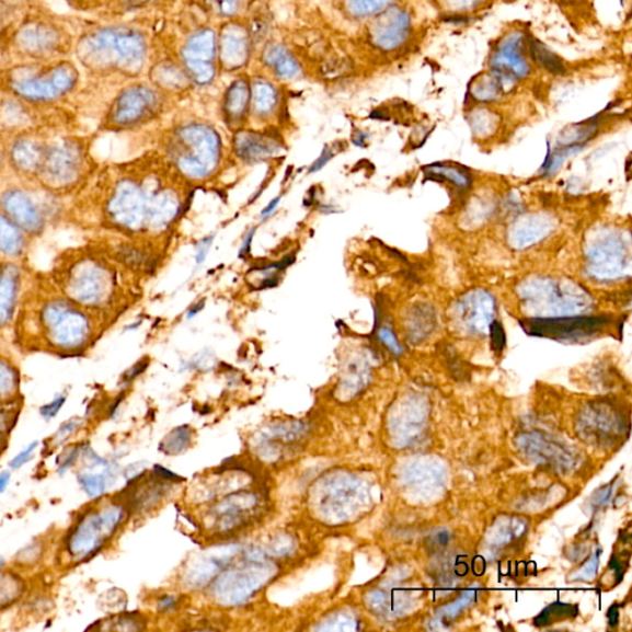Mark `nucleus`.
I'll return each mask as SVG.
<instances>
[{
	"instance_id": "nucleus-1",
	"label": "nucleus",
	"mask_w": 632,
	"mask_h": 632,
	"mask_svg": "<svg viewBox=\"0 0 632 632\" xmlns=\"http://www.w3.org/2000/svg\"><path fill=\"white\" fill-rule=\"evenodd\" d=\"M143 38L134 27L76 14L73 60L82 73L81 91H93L118 76L140 71Z\"/></svg>"
},
{
	"instance_id": "nucleus-2",
	"label": "nucleus",
	"mask_w": 632,
	"mask_h": 632,
	"mask_svg": "<svg viewBox=\"0 0 632 632\" xmlns=\"http://www.w3.org/2000/svg\"><path fill=\"white\" fill-rule=\"evenodd\" d=\"M74 42L76 15L56 12L45 0H25L22 11L0 32L2 67L71 58Z\"/></svg>"
},
{
	"instance_id": "nucleus-3",
	"label": "nucleus",
	"mask_w": 632,
	"mask_h": 632,
	"mask_svg": "<svg viewBox=\"0 0 632 632\" xmlns=\"http://www.w3.org/2000/svg\"><path fill=\"white\" fill-rule=\"evenodd\" d=\"M81 85L82 73L72 57L0 67V94L44 108L71 110Z\"/></svg>"
},
{
	"instance_id": "nucleus-4",
	"label": "nucleus",
	"mask_w": 632,
	"mask_h": 632,
	"mask_svg": "<svg viewBox=\"0 0 632 632\" xmlns=\"http://www.w3.org/2000/svg\"><path fill=\"white\" fill-rule=\"evenodd\" d=\"M177 211L179 202L170 194L149 197L130 181L118 184L108 203L111 219L129 230H140L146 226L162 228L177 216Z\"/></svg>"
},
{
	"instance_id": "nucleus-5",
	"label": "nucleus",
	"mask_w": 632,
	"mask_h": 632,
	"mask_svg": "<svg viewBox=\"0 0 632 632\" xmlns=\"http://www.w3.org/2000/svg\"><path fill=\"white\" fill-rule=\"evenodd\" d=\"M519 295L535 318L579 315L591 306L587 291L572 280L535 277L521 285Z\"/></svg>"
},
{
	"instance_id": "nucleus-6",
	"label": "nucleus",
	"mask_w": 632,
	"mask_h": 632,
	"mask_svg": "<svg viewBox=\"0 0 632 632\" xmlns=\"http://www.w3.org/2000/svg\"><path fill=\"white\" fill-rule=\"evenodd\" d=\"M125 518L124 505L106 503L81 515L68 532L66 550L76 561L87 560L104 548Z\"/></svg>"
},
{
	"instance_id": "nucleus-7",
	"label": "nucleus",
	"mask_w": 632,
	"mask_h": 632,
	"mask_svg": "<svg viewBox=\"0 0 632 632\" xmlns=\"http://www.w3.org/2000/svg\"><path fill=\"white\" fill-rule=\"evenodd\" d=\"M70 299L46 301L38 315L48 344L62 352H78L90 342L92 325L89 315Z\"/></svg>"
},
{
	"instance_id": "nucleus-8",
	"label": "nucleus",
	"mask_w": 632,
	"mask_h": 632,
	"mask_svg": "<svg viewBox=\"0 0 632 632\" xmlns=\"http://www.w3.org/2000/svg\"><path fill=\"white\" fill-rule=\"evenodd\" d=\"M311 498L320 519L343 522L354 517L365 498L363 482L349 474L330 473L315 483Z\"/></svg>"
},
{
	"instance_id": "nucleus-9",
	"label": "nucleus",
	"mask_w": 632,
	"mask_h": 632,
	"mask_svg": "<svg viewBox=\"0 0 632 632\" xmlns=\"http://www.w3.org/2000/svg\"><path fill=\"white\" fill-rule=\"evenodd\" d=\"M174 159L181 172L192 179H204L216 170L220 158L218 135L202 126H189L179 135Z\"/></svg>"
},
{
	"instance_id": "nucleus-10",
	"label": "nucleus",
	"mask_w": 632,
	"mask_h": 632,
	"mask_svg": "<svg viewBox=\"0 0 632 632\" xmlns=\"http://www.w3.org/2000/svg\"><path fill=\"white\" fill-rule=\"evenodd\" d=\"M248 560L244 565L221 573L214 583V596L221 605H242L277 575V568L271 562Z\"/></svg>"
},
{
	"instance_id": "nucleus-11",
	"label": "nucleus",
	"mask_w": 632,
	"mask_h": 632,
	"mask_svg": "<svg viewBox=\"0 0 632 632\" xmlns=\"http://www.w3.org/2000/svg\"><path fill=\"white\" fill-rule=\"evenodd\" d=\"M0 209L26 235H38L50 217V202L44 194L24 187H9L0 194Z\"/></svg>"
},
{
	"instance_id": "nucleus-12",
	"label": "nucleus",
	"mask_w": 632,
	"mask_h": 632,
	"mask_svg": "<svg viewBox=\"0 0 632 632\" xmlns=\"http://www.w3.org/2000/svg\"><path fill=\"white\" fill-rule=\"evenodd\" d=\"M630 252L620 233L605 231L587 250V271L600 281L618 280L629 274Z\"/></svg>"
},
{
	"instance_id": "nucleus-13",
	"label": "nucleus",
	"mask_w": 632,
	"mask_h": 632,
	"mask_svg": "<svg viewBox=\"0 0 632 632\" xmlns=\"http://www.w3.org/2000/svg\"><path fill=\"white\" fill-rule=\"evenodd\" d=\"M113 279L108 271L95 261L77 262L67 272L65 290L76 304L101 307L111 296Z\"/></svg>"
},
{
	"instance_id": "nucleus-14",
	"label": "nucleus",
	"mask_w": 632,
	"mask_h": 632,
	"mask_svg": "<svg viewBox=\"0 0 632 632\" xmlns=\"http://www.w3.org/2000/svg\"><path fill=\"white\" fill-rule=\"evenodd\" d=\"M609 324L607 317L568 315L524 320L521 326L533 336L579 340L599 334Z\"/></svg>"
},
{
	"instance_id": "nucleus-15",
	"label": "nucleus",
	"mask_w": 632,
	"mask_h": 632,
	"mask_svg": "<svg viewBox=\"0 0 632 632\" xmlns=\"http://www.w3.org/2000/svg\"><path fill=\"white\" fill-rule=\"evenodd\" d=\"M154 99L148 89L131 85L123 90L108 106L103 126L108 129H128L148 119L154 108Z\"/></svg>"
},
{
	"instance_id": "nucleus-16",
	"label": "nucleus",
	"mask_w": 632,
	"mask_h": 632,
	"mask_svg": "<svg viewBox=\"0 0 632 632\" xmlns=\"http://www.w3.org/2000/svg\"><path fill=\"white\" fill-rule=\"evenodd\" d=\"M497 304L489 291L472 290L457 304L455 314L457 323L467 332L483 335L489 332L495 319Z\"/></svg>"
},
{
	"instance_id": "nucleus-17",
	"label": "nucleus",
	"mask_w": 632,
	"mask_h": 632,
	"mask_svg": "<svg viewBox=\"0 0 632 632\" xmlns=\"http://www.w3.org/2000/svg\"><path fill=\"white\" fill-rule=\"evenodd\" d=\"M258 499L255 493L242 492L229 495L212 510L216 527L221 532H231L246 524L250 515L255 514Z\"/></svg>"
},
{
	"instance_id": "nucleus-18",
	"label": "nucleus",
	"mask_w": 632,
	"mask_h": 632,
	"mask_svg": "<svg viewBox=\"0 0 632 632\" xmlns=\"http://www.w3.org/2000/svg\"><path fill=\"white\" fill-rule=\"evenodd\" d=\"M81 455L83 464L77 473L78 483L91 498H99L115 481L114 467L89 447Z\"/></svg>"
},
{
	"instance_id": "nucleus-19",
	"label": "nucleus",
	"mask_w": 632,
	"mask_h": 632,
	"mask_svg": "<svg viewBox=\"0 0 632 632\" xmlns=\"http://www.w3.org/2000/svg\"><path fill=\"white\" fill-rule=\"evenodd\" d=\"M556 222L547 212H532L520 217L509 230V242L515 249L522 250L539 244L547 239Z\"/></svg>"
},
{
	"instance_id": "nucleus-20",
	"label": "nucleus",
	"mask_w": 632,
	"mask_h": 632,
	"mask_svg": "<svg viewBox=\"0 0 632 632\" xmlns=\"http://www.w3.org/2000/svg\"><path fill=\"white\" fill-rule=\"evenodd\" d=\"M22 272L15 264L0 265V329L11 324L21 298Z\"/></svg>"
},
{
	"instance_id": "nucleus-21",
	"label": "nucleus",
	"mask_w": 632,
	"mask_h": 632,
	"mask_svg": "<svg viewBox=\"0 0 632 632\" xmlns=\"http://www.w3.org/2000/svg\"><path fill=\"white\" fill-rule=\"evenodd\" d=\"M410 16L403 11L392 9L391 12L379 19L374 31L375 42L384 50H392V48L401 46L405 42L407 34H410Z\"/></svg>"
},
{
	"instance_id": "nucleus-22",
	"label": "nucleus",
	"mask_w": 632,
	"mask_h": 632,
	"mask_svg": "<svg viewBox=\"0 0 632 632\" xmlns=\"http://www.w3.org/2000/svg\"><path fill=\"white\" fill-rule=\"evenodd\" d=\"M519 446L527 456L541 463L566 469V467H570L575 462L572 460L571 453L566 452L563 447L548 441L544 437L538 434L524 435Z\"/></svg>"
},
{
	"instance_id": "nucleus-23",
	"label": "nucleus",
	"mask_w": 632,
	"mask_h": 632,
	"mask_svg": "<svg viewBox=\"0 0 632 632\" xmlns=\"http://www.w3.org/2000/svg\"><path fill=\"white\" fill-rule=\"evenodd\" d=\"M233 146L239 158L248 163L266 161L280 152V145L276 140L255 133H240Z\"/></svg>"
},
{
	"instance_id": "nucleus-24",
	"label": "nucleus",
	"mask_w": 632,
	"mask_h": 632,
	"mask_svg": "<svg viewBox=\"0 0 632 632\" xmlns=\"http://www.w3.org/2000/svg\"><path fill=\"white\" fill-rule=\"evenodd\" d=\"M493 66L498 71L512 73L515 77H524L529 72V66L524 60L520 51V37L513 35L507 42L503 43L497 55L493 60Z\"/></svg>"
},
{
	"instance_id": "nucleus-25",
	"label": "nucleus",
	"mask_w": 632,
	"mask_h": 632,
	"mask_svg": "<svg viewBox=\"0 0 632 632\" xmlns=\"http://www.w3.org/2000/svg\"><path fill=\"white\" fill-rule=\"evenodd\" d=\"M26 233L0 211V257H21L26 249Z\"/></svg>"
},
{
	"instance_id": "nucleus-26",
	"label": "nucleus",
	"mask_w": 632,
	"mask_h": 632,
	"mask_svg": "<svg viewBox=\"0 0 632 632\" xmlns=\"http://www.w3.org/2000/svg\"><path fill=\"white\" fill-rule=\"evenodd\" d=\"M424 171L426 174H429V176H434L433 180L440 179L443 181H449L453 186L459 188H470L472 184L469 173L461 168L450 166V164H430V166L425 168Z\"/></svg>"
},
{
	"instance_id": "nucleus-27",
	"label": "nucleus",
	"mask_w": 632,
	"mask_h": 632,
	"mask_svg": "<svg viewBox=\"0 0 632 632\" xmlns=\"http://www.w3.org/2000/svg\"><path fill=\"white\" fill-rule=\"evenodd\" d=\"M24 583L11 573L0 575V609L13 605L23 595Z\"/></svg>"
},
{
	"instance_id": "nucleus-28",
	"label": "nucleus",
	"mask_w": 632,
	"mask_h": 632,
	"mask_svg": "<svg viewBox=\"0 0 632 632\" xmlns=\"http://www.w3.org/2000/svg\"><path fill=\"white\" fill-rule=\"evenodd\" d=\"M189 426L176 427L161 444V450L168 455H179L186 451L192 440Z\"/></svg>"
},
{
	"instance_id": "nucleus-29",
	"label": "nucleus",
	"mask_w": 632,
	"mask_h": 632,
	"mask_svg": "<svg viewBox=\"0 0 632 632\" xmlns=\"http://www.w3.org/2000/svg\"><path fill=\"white\" fill-rule=\"evenodd\" d=\"M531 53L535 61L541 64L544 68H547L548 71L552 73H562L565 71V67H563L559 58L542 45L532 43Z\"/></svg>"
},
{
	"instance_id": "nucleus-30",
	"label": "nucleus",
	"mask_w": 632,
	"mask_h": 632,
	"mask_svg": "<svg viewBox=\"0 0 632 632\" xmlns=\"http://www.w3.org/2000/svg\"><path fill=\"white\" fill-rule=\"evenodd\" d=\"M19 376L15 369L8 363L0 359V400L16 391Z\"/></svg>"
},
{
	"instance_id": "nucleus-31",
	"label": "nucleus",
	"mask_w": 632,
	"mask_h": 632,
	"mask_svg": "<svg viewBox=\"0 0 632 632\" xmlns=\"http://www.w3.org/2000/svg\"><path fill=\"white\" fill-rule=\"evenodd\" d=\"M434 313L433 310H427L426 307L415 308L414 317L411 320L412 333H416L417 328H422V336L430 333V329L434 326Z\"/></svg>"
},
{
	"instance_id": "nucleus-32",
	"label": "nucleus",
	"mask_w": 632,
	"mask_h": 632,
	"mask_svg": "<svg viewBox=\"0 0 632 632\" xmlns=\"http://www.w3.org/2000/svg\"><path fill=\"white\" fill-rule=\"evenodd\" d=\"M576 614H577L576 607H572L568 605H555L542 611V614L537 620H535V624L544 627L547 625V621L552 616H555V618H559V620H561L575 617Z\"/></svg>"
},
{
	"instance_id": "nucleus-33",
	"label": "nucleus",
	"mask_w": 632,
	"mask_h": 632,
	"mask_svg": "<svg viewBox=\"0 0 632 632\" xmlns=\"http://www.w3.org/2000/svg\"><path fill=\"white\" fill-rule=\"evenodd\" d=\"M24 3L25 0H0V32L22 11Z\"/></svg>"
},
{
	"instance_id": "nucleus-34",
	"label": "nucleus",
	"mask_w": 632,
	"mask_h": 632,
	"mask_svg": "<svg viewBox=\"0 0 632 632\" xmlns=\"http://www.w3.org/2000/svg\"><path fill=\"white\" fill-rule=\"evenodd\" d=\"M319 630H355L356 629V621L353 618L347 617L346 614H335L330 616L322 622L318 628Z\"/></svg>"
},
{
	"instance_id": "nucleus-35",
	"label": "nucleus",
	"mask_w": 632,
	"mask_h": 632,
	"mask_svg": "<svg viewBox=\"0 0 632 632\" xmlns=\"http://www.w3.org/2000/svg\"><path fill=\"white\" fill-rule=\"evenodd\" d=\"M475 597V590L464 593L461 598L453 601V605L444 607L439 612L447 618H455L460 611L471 605Z\"/></svg>"
},
{
	"instance_id": "nucleus-36",
	"label": "nucleus",
	"mask_w": 632,
	"mask_h": 632,
	"mask_svg": "<svg viewBox=\"0 0 632 632\" xmlns=\"http://www.w3.org/2000/svg\"><path fill=\"white\" fill-rule=\"evenodd\" d=\"M391 2L392 0H354V8L357 14L368 15Z\"/></svg>"
},
{
	"instance_id": "nucleus-37",
	"label": "nucleus",
	"mask_w": 632,
	"mask_h": 632,
	"mask_svg": "<svg viewBox=\"0 0 632 632\" xmlns=\"http://www.w3.org/2000/svg\"><path fill=\"white\" fill-rule=\"evenodd\" d=\"M378 338L395 355H401L403 348L393 333V330L388 326H382L378 330Z\"/></svg>"
},
{
	"instance_id": "nucleus-38",
	"label": "nucleus",
	"mask_w": 632,
	"mask_h": 632,
	"mask_svg": "<svg viewBox=\"0 0 632 632\" xmlns=\"http://www.w3.org/2000/svg\"><path fill=\"white\" fill-rule=\"evenodd\" d=\"M66 403L65 397H58L55 401L50 404H46L42 407L41 414L46 421H51L54 417L62 410L64 404Z\"/></svg>"
},
{
	"instance_id": "nucleus-39",
	"label": "nucleus",
	"mask_w": 632,
	"mask_h": 632,
	"mask_svg": "<svg viewBox=\"0 0 632 632\" xmlns=\"http://www.w3.org/2000/svg\"><path fill=\"white\" fill-rule=\"evenodd\" d=\"M37 441L28 445L24 451L14 457V460L9 466H11L13 470L21 469V467H23L28 460L32 459L35 450L37 449Z\"/></svg>"
},
{
	"instance_id": "nucleus-40",
	"label": "nucleus",
	"mask_w": 632,
	"mask_h": 632,
	"mask_svg": "<svg viewBox=\"0 0 632 632\" xmlns=\"http://www.w3.org/2000/svg\"><path fill=\"white\" fill-rule=\"evenodd\" d=\"M490 330L493 342V348L495 349V352H502V349L505 346V334L502 324L495 322L494 320Z\"/></svg>"
},
{
	"instance_id": "nucleus-41",
	"label": "nucleus",
	"mask_w": 632,
	"mask_h": 632,
	"mask_svg": "<svg viewBox=\"0 0 632 632\" xmlns=\"http://www.w3.org/2000/svg\"><path fill=\"white\" fill-rule=\"evenodd\" d=\"M212 241L214 237H208L206 239H203L197 245L196 261L198 266L204 264V261H206L209 254V250L212 245Z\"/></svg>"
},
{
	"instance_id": "nucleus-42",
	"label": "nucleus",
	"mask_w": 632,
	"mask_h": 632,
	"mask_svg": "<svg viewBox=\"0 0 632 632\" xmlns=\"http://www.w3.org/2000/svg\"><path fill=\"white\" fill-rule=\"evenodd\" d=\"M333 156H334L333 150L325 148L322 154H320V158L313 164H311L309 173H315L324 169L326 166V163L333 159Z\"/></svg>"
},
{
	"instance_id": "nucleus-43",
	"label": "nucleus",
	"mask_w": 632,
	"mask_h": 632,
	"mask_svg": "<svg viewBox=\"0 0 632 632\" xmlns=\"http://www.w3.org/2000/svg\"><path fill=\"white\" fill-rule=\"evenodd\" d=\"M81 421L72 420L71 422L66 423L60 430L55 436V439L58 441H62L66 437L70 436L72 433L77 430V427L80 426Z\"/></svg>"
},
{
	"instance_id": "nucleus-44",
	"label": "nucleus",
	"mask_w": 632,
	"mask_h": 632,
	"mask_svg": "<svg viewBox=\"0 0 632 632\" xmlns=\"http://www.w3.org/2000/svg\"><path fill=\"white\" fill-rule=\"evenodd\" d=\"M597 566H598V559L596 556H593L590 559V561L587 563V565L585 566V568H582V571L579 572L581 573L579 577L586 578V579H590V578L595 577Z\"/></svg>"
},
{
	"instance_id": "nucleus-45",
	"label": "nucleus",
	"mask_w": 632,
	"mask_h": 632,
	"mask_svg": "<svg viewBox=\"0 0 632 632\" xmlns=\"http://www.w3.org/2000/svg\"><path fill=\"white\" fill-rule=\"evenodd\" d=\"M256 229H252L244 241H242L241 249L239 251L240 258H246L251 252L252 240H254Z\"/></svg>"
},
{
	"instance_id": "nucleus-46",
	"label": "nucleus",
	"mask_w": 632,
	"mask_h": 632,
	"mask_svg": "<svg viewBox=\"0 0 632 632\" xmlns=\"http://www.w3.org/2000/svg\"><path fill=\"white\" fill-rule=\"evenodd\" d=\"M149 361H141L140 364L134 366L128 374L125 375L126 381H133L134 378L141 375L146 368H148Z\"/></svg>"
},
{
	"instance_id": "nucleus-47",
	"label": "nucleus",
	"mask_w": 632,
	"mask_h": 632,
	"mask_svg": "<svg viewBox=\"0 0 632 632\" xmlns=\"http://www.w3.org/2000/svg\"><path fill=\"white\" fill-rule=\"evenodd\" d=\"M176 606L177 601L174 597H163L161 600H159V609L161 611L172 610L176 608Z\"/></svg>"
},
{
	"instance_id": "nucleus-48",
	"label": "nucleus",
	"mask_w": 632,
	"mask_h": 632,
	"mask_svg": "<svg viewBox=\"0 0 632 632\" xmlns=\"http://www.w3.org/2000/svg\"><path fill=\"white\" fill-rule=\"evenodd\" d=\"M447 2L459 9H469L481 2V0H447Z\"/></svg>"
},
{
	"instance_id": "nucleus-49",
	"label": "nucleus",
	"mask_w": 632,
	"mask_h": 632,
	"mask_svg": "<svg viewBox=\"0 0 632 632\" xmlns=\"http://www.w3.org/2000/svg\"><path fill=\"white\" fill-rule=\"evenodd\" d=\"M279 202H280V197H277L276 199L271 200L268 206L264 209V211L261 212V218H264V219L268 218L271 216V214L276 210Z\"/></svg>"
},
{
	"instance_id": "nucleus-50",
	"label": "nucleus",
	"mask_w": 632,
	"mask_h": 632,
	"mask_svg": "<svg viewBox=\"0 0 632 632\" xmlns=\"http://www.w3.org/2000/svg\"><path fill=\"white\" fill-rule=\"evenodd\" d=\"M9 481H11V473L8 472L0 473V494H2L5 491Z\"/></svg>"
},
{
	"instance_id": "nucleus-51",
	"label": "nucleus",
	"mask_w": 632,
	"mask_h": 632,
	"mask_svg": "<svg viewBox=\"0 0 632 632\" xmlns=\"http://www.w3.org/2000/svg\"><path fill=\"white\" fill-rule=\"evenodd\" d=\"M204 304H206V300H200L198 304L194 306L188 313V319L196 317L200 310H203Z\"/></svg>"
},
{
	"instance_id": "nucleus-52",
	"label": "nucleus",
	"mask_w": 632,
	"mask_h": 632,
	"mask_svg": "<svg viewBox=\"0 0 632 632\" xmlns=\"http://www.w3.org/2000/svg\"><path fill=\"white\" fill-rule=\"evenodd\" d=\"M0 141H2V139H0ZM4 159H7L5 145L0 143V170L3 168Z\"/></svg>"
},
{
	"instance_id": "nucleus-53",
	"label": "nucleus",
	"mask_w": 632,
	"mask_h": 632,
	"mask_svg": "<svg viewBox=\"0 0 632 632\" xmlns=\"http://www.w3.org/2000/svg\"><path fill=\"white\" fill-rule=\"evenodd\" d=\"M3 567V560H0V568Z\"/></svg>"
},
{
	"instance_id": "nucleus-54",
	"label": "nucleus",
	"mask_w": 632,
	"mask_h": 632,
	"mask_svg": "<svg viewBox=\"0 0 632 632\" xmlns=\"http://www.w3.org/2000/svg\"><path fill=\"white\" fill-rule=\"evenodd\" d=\"M0 67H2V57H0Z\"/></svg>"
}]
</instances>
